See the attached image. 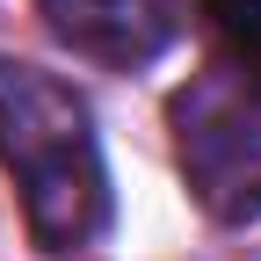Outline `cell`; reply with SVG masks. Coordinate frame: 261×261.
Here are the masks:
<instances>
[{"mask_svg":"<svg viewBox=\"0 0 261 261\" xmlns=\"http://www.w3.org/2000/svg\"><path fill=\"white\" fill-rule=\"evenodd\" d=\"M0 167L44 254H80L109 225V174L87 102L22 58H0Z\"/></svg>","mask_w":261,"mask_h":261,"instance_id":"obj_1","label":"cell"},{"mask_svg":"<svg viewBox=\"0 0 261 261\" xmlns=\"http://www.w3.org/2000/svg\"><path fill=\"white\" fill-rule=\"evenodd\" d=\"M167 123L196 203L225 225L261 218V87H247L232 65L196 73L167 102Z\"/></svg>","mask_w":261,"mask_h":261,"instance_id":"obj_2","label":"cell"},{"mask_svg":"<svg viewBox=\"0 0 261 261\" xmlns=\"http://www.w3.org/2000/svg\"><path fill=\"white\" fill-rule=\"evenodd\" d=\"M37 15L94 65H145L174 44V0H37Z\"/></svg>","mask_w":261,"mask_h":261,"instance_id":"obj_3","label":"cell"},{"mask_svg":"<svg viewBox=\"0 0 261 261\" xmlns=\"http://www.w3.org/2000/svg\"><path fill=\"white\" fill-rule=\"evenodd\" d=\"M203 15L218 29L225 65H232L247 87H261V0H203Z\"/></svg>","mask_w":261,"mask_h":261,"instance_id":"obj_4","label":"cell"}]
</instances>
